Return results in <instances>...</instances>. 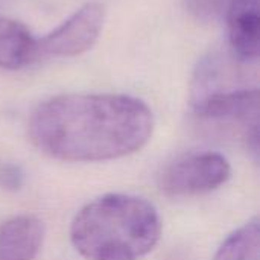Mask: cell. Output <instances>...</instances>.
<instances>
[{"mask_svg": "<svg viewBox=\"0 0 260 260\" xmlns=\"http://www.w3.org/2000/svg\"><path fill=\"white\" fill-rule=\"evenodd\" d=\"M154 131L151 108L128 94L76 93L41 102L27 133L44 155L72 163L108 161L140 151Z\"/></svg>", "mask_w": 260, "mask_h": 260, "instance_id": "6da1fadb", "label": "cell"}, {"mask_svg": "<svg viewBox=\"0 0 260 260\" xmlns=\"http://www.w3.org/2000/svg\"><path fill=\"white\" fill-rule=\"evenodd\" d=\"M161 236V219L145 198L108 193L85 204L70 224V242L87 260H139Z\"/></svg>", "mask_w": 260, "mask_h": 260, "instance_id": "7a4b0ae2", "label": "cell"}, {"mask_svg": "<svg viewBox=\"0 0 260 260\" xmlns=\"http://www.w3.org/2000/svg\"><path fill=\"white\" fill-rule=\"evenodd\" d=\"M232 177L229 160L213 151L190 152L169 163L160 175V189L172 198H190L210 193Z\"/></svg>", "mask_w": 260, "mask_h": 260, "instance_id": "3957f363", "label": "cell"}, {"mask_svg": "<svg viewBox=\"0 0 260 260\" xmlns=\"http://www.w3.org/2000/svg\"><path fill=\"white\" fill-rule=\"evenodd\" d=\"M250 62L238 59L229 49L204 58L193 73L190 85V105L209 98L257 88L256 76L250 75Z\"/></svg>", "mask_w": 260, "mask_h": 260, "instance_id": "277c9868", "label": "cell"}, {"mask_svg": "<svg viewBox=\"0 0 260 260\" xmlns=\"http://www.w3.org/2000/svg\"><path fill=\"white\" fill-rule=\"evenodd\" d=\"M104 23V5L99 2L85 3L64 23L38 40V53L40 56H78L96 44Z\"/></svg>", "mask_w": 260, "mask_h": 260, "instance_id": "5b68a950", "label": "cell"}, {"mask_svg": "<svg viewBox=\"0 0 260 260\" xmlns=\"http://www.w3.org/2000/svg\"><path fill=\"white\" fill-rule=\"evenodd\" d=\"M229 50L241 61L259 59V0H230L227 11Z\"/></svg>", "mask_w": 260, "mask_h": 260, "instance_id": "8992f818", "label": "cell"}, {"mask_svg": "<svg viewBox=\"0 0 260 260\" xmlns=\"http://www.w3.org/2000/svg\"><path fill=\"white\" fill-rule=\"evenodd\" d=\"M44 224L35 215H17L0 224V260H35L44 242Z\"/></svg>", "mask_w": 260, "mask_h": 260, "instance_id": "52a82bcc", "label": "cell"}, {"mask_svg": "<svg viewBox=\"0 0 260 260\" xmlns=\"http://www.w3.org/2000/svg\"><path fill=\"white\" fill-rule=\"evenodd\" d=\"M40 58L38 40L20 21L0 17V67L18 70Z\"/></svg>", "mask_w": 260, "mask_h": 260, "instance_id": "ba28073f", "label": "cell"}, {"mask_svg": "<svg viewBox=\"0 0 260 260\" xmlns=\"http://www.w3.org/2000/svg\"><path fill=\"white\" fill-rule=\"evenodd\" d=\"M213 260H260L259 218L254 216L229 235Z\"/></svg>", "mask_w": 260, "mask_h": 260, "instance_id": "9c48e42d", "label": "cell"}, {"mask_svg": "<svg viewBox=\"0 0 260 260\" xmlns=\"http://www.w3.org/2000/svg\"><path fill=\"white\" fill-rule=\"evenodd\" d=\"M24 184L23 169L11 161L0 163V187L8 192H17Z\"/></svg>", "mask_w": 260, "mask_h": 260, "instance_id": "30bf717a", "label": "cell"}, {"mask_svg": "<svg viewBox=\"0 0 260 260\" xmlns=\"http://www.w3.org/2000/svg\"><path fill=\"white\" fill-rule=\"evenodd\" d=\"M187 6L198 17H216L225 14L230 0H186Z\"/></svg>", "mask_w": 260, "mask_h": 260, "instance_id": "8fae6325", "label": "cell"}]
</instances>
